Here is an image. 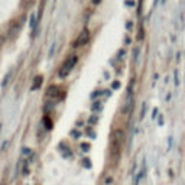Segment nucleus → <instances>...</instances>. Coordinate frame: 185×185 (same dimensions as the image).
Listing matches in <instances>:
<instances>
[{"mask_svg":"<svg viewBox=\"0 0 185 185\" xmlns=\"http://www.w3.org/2000/svg\"><path fill=\"white\" fill-rule=\"evenodd\" d=\"M75 64H77V57H69V58H67V59L64 61V64L61 65L59 71H58V75H59L61 78H65V77H67L69 72L72 71V68L75 67Z\"/></svg>","mask_w":185,"mask_h":185,"instance_id":"nucleus-1","label":"nucleus"},{"mask_svg":"<svg viewBox=\"0 0 185 185\" xmlns=\"http://www.w3.org/2000/svg\"><path fill=\"white\" fill-rule=\"evenodd\" d=\"M88 41H90V32H88L87 29H84L83 32L78 35V38H77L75 46H84V45H87Z\"/></svg>","mask_w":185,"mask_h":185,"instance_id":"nucleus-2","label":"nucleus"},{"mask_svg":"<svg viewBox=\"0 0 185 185\" xmlns=\"http://www.w3.org/2000/svg\"><path fill=\"white\" fill-rule=\"evenodd\" d=\"M123 139H125V133L121 132V130H116V132H114V142H117V143H121V142H123Z\"/></svg>","mask_w":185,"mask_h":185,"instance_id":"nucleus-3","label":"nucleus"},{"mask_svg":"<svg viewBox=\"0 0 185 185\" xmlns=\"http://www.w3.org/2000/svg\"><path fill=\"white\" fill-rule=\"evenodd\" d=\"M12 75H13V71H9L8 74H6V77L3 78V83H2V87H3V88H6V85L9 84V80H10Z\"/></svg>","mask_w":185,"mask_h":185,"instance_id":"nucleus-4","label":"nucleus"},{"mask_svg":"<svg viewBox=\"0 0 185 185\" xmlns=\"http://www.w3.org/2000/svg\"><path fill=\"white\" fill-rule=\"evenodd\" d=\"M57 93H58V87H57V85H51V87H49V90H48V95H49V97H55Z\"/></svg>","mask_w":185,"mask_h":185,"instance_id":"nucleus-5","label":"nucleus"},{"mask_svg":"<svg viewBox=\"0 0 185 185\" xmlns=\"http://www.w3.org/2000/svg\"><path fill=\"white\" fill-rule=\"evenodd\" d=\"M41 83H42V77H36V83H33V88H39L41 87Z\"/></svg>","mask_w":185,"mask_h":185,"instance_id":"nucleus-6","label":"nucleus"},{"mask_svg":"<svg viewBox=\"0 0 185 185\" xmlns=\"http://www.w3.org/2000/svg\"><path fill=\"white\" fill-rule=\"evenodd\" d=\"M36 26V16L32 15V18H30V28Z\"/></svg>","mask_w":185,"mask_h":185,"instance_id":"nucleus-7","label":"nucleus"},{"mask_svg":"<svg viewBox=\"0 0 185 185\" xmlns=\"http://www.w3.org/2000/svg\"><path fill=\"white\" fill-rule=\"evenodd\" d=\"M174 75H175V85H179V77H178V69H175V72H174Z\"/></svg>","mask_w":185,"mask_h":185,"instance_id":"nucleus-8","label":"nucleus"},{"mask_svg":"<svg viewBox=\"0 0 185 185\" xmlns=\"http://www.w3.org/2000/svg\"><path fill=\"white\" fill-rule=\"evenodd\" d=\"M139 51H140V49L136 46V48H135V52H133V59H135V61H137V55H139Z\"/></svg>","mask_w":185,"mask_h":185,"instance_id":"nucleus-9","label":"nucleus"},{"mask_svg":"<svg viewBox=\"0 0 185 185\" xmlns=\"http://www.w3.org/2000/svg\"><path fill=\"white\" fill-rule=\"evenodd\" d=\"M111 182H113V178H111V177H109V178L106 179V185H110Z\"/></svg>","mask_w":185,"mask_h":185,"instance_id":"nucleus-10","label":"nucleus"},{"mask_svg":"<svg viewBox=\"0 0 185 185\" xmlns=\"http://www.w3.org/2000/svg\"><path fill=\"white\" fill-rule=\"evenodd\" d=\"M119 87H120V83H119V81L113 83V88H119Z\"/></svg>","mask_w":185,"mask_h":185,"instance_id":"nucleus-11","label":"nucleus"},{"mask_svg":"<svg viewBox=\"0 0 185 185\" xmlns=\"http://www.w3.org/2000/svg\"><path fill=\"white\" fill-rule=\"evenodd\" d=\"M91 2H93V4H98L100 2H101V0H91Z\"/></svg>","mask_w":185,"mask_h":185,"instance_id":"nucleus-12","label":"nucleus"},{"mask_svg":"<svg viewBox=\"0 0 185 185\" xmlns=\"http://www.w3.org/2000/svg\"><path fill=\"white\" fill-rule=\"evenodd\" d=\"M126 28H127V29H130V28H132V22H127V25H126Z\"/></svg>","mask_w":185,"mask_h":185,"instance_id":"nucleus-13","label":"nucleus"},{"mask_svg":"<svg viewBox=\"0 0 185 185\" xmlns=\"http://www.w3.org/2000/svg\"><path fill=\"white\" fill-rule=\"evenodd\" d=\"M83 149H85V152H87V149H88V145H87V143H84V145H83Z\"/></svg>","mask_w":185,"mask_h":185,"instance_id":"nucleus-14","label":"nucleus"},{"mask_svg":"<svg viewBox=\"0 0 185 185\" xmlns=\"http://www.w3.org/2000/svg\"><path fill=\"white\" fill-rule=\"evenodd\" d=\"M2 44H3V39H2V38H0V45H2Z\"/></svg>","mask_w":185,"mask_h":185,"instance_id":"nucleus-15","label":"nucleus"}]
</instances>
